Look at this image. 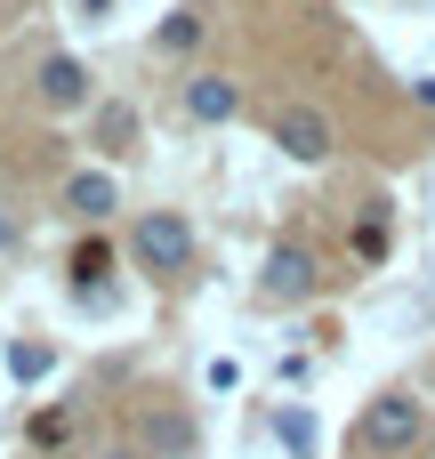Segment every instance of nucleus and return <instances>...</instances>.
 <instances>
[{"instance_id":"39448f33","label":"nucleus","mask_w":435,"mask_h":459,"mask_svg":"<svg viewBox=\"0 0 435 459\" xmlns=\"http://www.w3.org/2000/svg\"><path fill=\"white\" fill-rule=\"evenodd\" d=\"M40 105H48V113L89 105V65H81V56H48V65H40Z\"/></svg>"},{"instance_id":"7ed1b4c3","label":"nucleus","mask_w":435,"mask_h":459,"mask_svg":"<svg viewBox=\"0 0 435 459\" xmlns=\"http://www.w3.org/2000/svg\"><path fill=\"white\" fill-rule=\"evenodd\" d=\"M274 145H283L291 161H323V153H331V121H323V105H283V113H274Z\"/></svg>"},{"instance_id":"f8f14e48","label":"nucleus","mask_w":435,"mask_h":459,"mask_svg":"<svg viewBox=\"0 0 435 459\" xmlns=\"http://www.w3.org/2000/svg\"><path fill=\"white\" fill-rule=\"evenodd\" d=\"M97 137H105V145H129V137H137V113H129V105H105V113H97Z\"/></svg>"},{"instance_id":"423d86ee","label":"nucleus","mask_w":435,"mask_h":459,"mask_svg":"<svg viewBox=\"0 0 435 459\" xmlns=\"http://www.w3.org/2000/svg\"><path fill=\"white\" fill-rule=\"evenodd\" d=\"M186 113H194V121H234V113H242V89H234L226 73H194V81H186Z\"/></svg>"},{"instance_id":"0eeeda50","label":"nucleus","mask_w":435,"mask_h":459,"mask_svg":"<svg viewBox=\"0 0 435 459\" xmlns=\"http://www.w3.org/2000/svg\"><path fill=\"white\" fill-rule=\"evenodd\" d=\"M65 210H73V218H89V226H97V218H113V210H121V186H113V178H105V169H81V178H73V186H65Z\"/></svg>"},{"instance_id":"9b49d317","label":"nucleus","mask_w":435,"mask_h":459,"mask_svg":"<svg viewBox=\"0 0 435 459\" xmlns=\"http://www.w3.org/2000/svg\"><path fill=\"white\" fill-rule=\"evenodd\" d=\"M194 40H202V16H194V8H178V16L161 24V48H170V56H186Z\"/></svg>"},{"instance_id":"1a4fd4ad","label":"nucleus","mask_w":435,"mask_h":459,"mask_svg":"<svg viewBox=\"0 0 435 459\" xmlns=\"http://www.w3.org/2000/svg\"><path fill=\"white\" fill-rule=\"evenodd\" d=\"M105 274H113V250H105V242H97V234H89V242H81V250H73V282H81V290H89V282H105Z\"/></svg>"},{"instance_id":"dca6fc26","label":"nucleus","mask_w":435,"mask_h":459,"mask_svg":"<svg viewBox=\"0 0 435 459\" xmlns=\"http://www.w3.org/2000/svg\"><path fill=\"white\" fill-rule=\"evenodd\" d=\"M105 8H113V0H89V16H105Z\"/></svg>"},{"instance_id":"9d476101","label":"nucleus","mask_w":435,"mask_h":459,"mask_svg":"<svg viewBox=\"0 0 435 459\" xmlns=\"http://www.w3.org/2000/svg\"><path fill=\"white\" fill-rule=\"evenodd\" d=\"M274 436L307 459V452H315V411H307V403H299V411H274Z\"/></svg>"},{"instance_id":"6e6552de","label":"nucleus","mask_w":435,"mask_h":459,"mask_svg":"<svg viewBox=\"0 0 435 459\" xmlns=\"http://www.w3.org/2000/svg\"><path fill=\"white\" fill-rule=\"evenodd\" d=\"M48 371H57V355H48L40 339H16V347H8V379H16V387H32V379H48Z\"/></svg>"},{"instance_id":"f03ea898","label":"nucleus","mask_w":435,"mask_h":459,"mask_svg":"<svg viewBox=\"0 0 435 459\" xmlns=\"http://www.w3.org/2000/svg\"><path fill=\"white\" fill-rule=\"evenodd\" d=\"M129 250H137V266H145L153 282H170V274L194 266V226H186L178 210H145L137 234H129Z\"/></svg>"},{"instance_id":"f3484780","label":"nucleus","mask_w":435,"mask_h":459,"mask_svg":"<svg viewBox=\"0 0 435 459\" xmlns=\"http://www.w3.org/2000/svg\"><path fill=\"white\" fill-rule=\"evenodd\" d=\"M113 459H137V452H113Z\"/></svg>"},{"instance_id":"f257e3e1","label":"nucleus","mask_w":435,"mask_h":459,"mask_svg":"<svg viewBox=\"0 0 435 459\" xmlns=\"http://www.w3.org/2000/svg\"><path fill=\"white\" fill-rule=\"evenodd\" d=\"M420 436H428V403L420 395H379V403H363L355 411V428H347V444H355V459H404L420 452Z\"/></svg>"},{"instance_id":"4468645a","label":"nucleus","mask_w":435,"mask_h":459,"mask_svg":"<svg viewBox=\"0 0 435 459\" xmlns=\"http://www.w3.org/2000/svg\"><path fill=\"white\" fill-rule=\"evenodd\" d=\"M65 428H73L65 411H40V420H32V444H65Z\"/></svg>"},{"instance_id":"2eb2a0df","label":"nucleus","mask_w":435,"mask_h":459,"mask_svg":"<svg viewBox=\"0 0 435 459\" xmlns=\"http://www.w3.org/2000/svg\"><path fill=\"white\" fill-rule=\"evenodd\" d=\"M412 97H420V105H435V73H428V81H412Z\"/></svg>"},{"instance_id":"20e7f679","label":"nucleus","mask_w":435,"mask_h":459,"mask_svg":"<svg viewBox=\"0 0 435 459\" xmlns=\"http://www.w3.org/2000/svg\"><path fill=\"white\" fill-rule=\"evenodd\" d=\"M315 282H323L315 250H299V242H274L266 250V299H315Z\"/></svg>"},{"instance_id":"ddd939ff","label":"nucleus","mask_w":435,"mask_h":459,"mask_svg":"<svg viewBox=\"0 0 435 459\" xmlns=\"http://www.w3.org/2000/svg\"><path fill=\"white\" fill-rule=\"evenodd\" d=\"M355 258H363V266L387 258V218H363V226H355Z\"/></svg>"}]
</instances>
